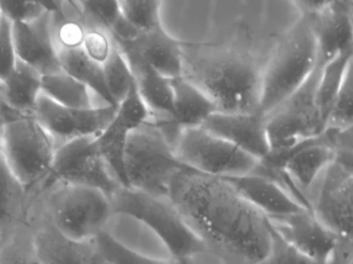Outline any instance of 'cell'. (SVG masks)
I'll return each mask as SVG.
<instances>
[{"label":"cell","instance_id":"cell-1","mask_svg":"<svg viewBox=\"0 0 353 264\" xmlns=\"http://www.w3.org/2000/svg\"><path fill=\"white\" fill-rule=\"evenodd\" d=\"M168 199L221 261L259 264L269 254V219L224 179L188 167L172 178Z\"/></svg>","mask_w":353,"mask_h":264},{"label":"cell","instance_id":"cell-2","mask_svg":"<svg viewBox=\"0 0 353 264\" xmlns=\"http://www.w3.org/2000/svg\"><path fill=\"white\" fill-rule=\"evenodd\" d=\"M183 77L195 83L221 112H259L261 70L251 56L223 52L196 61Z\"/></svg>","mask_w":353,"mask_h":264},{"label":"cell","instance_id":"cell-3","mask_svg":"<svg viewBox=\"0 0 353 264\" xmlns=\"http://www.w3.org/2000/svg\"><path fill=\"white\" fill-rule=\"evenodd\" d=\"M318 63L317 41L308 15L303 14L279 39L265 69L261 70L259 112H272L300 88Z\"/></svg>","mask_w":353,"mask_h":264},{"label":"cell","instance_id":"cell-4","mask_svg":"<svg viewBox=\"0 0 353 264\" xmlns=\"http://www.w3.org/2000/svg\"><path fill=\"white\" fill-rule=\"evenodd\" d=\"M185 168L188 166L178 160L172 143L152 120L130 132L124 149L127 188L168 198L172 178Z\"/></svg>","mask_w":353,"mask_h":264},{"label":"cell","instance_id":"cell-5","mask_svg":"<svg viewBox=\"0 0 353 264\" xmlns=\"http://www.w3.org/2000/svg\"><path fill=\"white\" fill-rule=\"evenodd\" d=\"M110 203L114 214L128 215L149 227L168 248L172 259H193L197 255L210 254L168 198L120 187L110 198Z\"/></svg>","mask_w":353,"mask_h":264},{"label":"cell","instance_id":"cell-6","mask_svg":"<svg viewBox=\"0 0 353 264\" xmlns=\"http://www.w3.org/2000/svg\"><path fill=\"white\" fill-rule=\"evenodd\" d=\"M42 193L48 221L71 240L96 238L114 215L110 198L97 188L56 182Z\"/></svg>","mask_w":353,"mask_h":264},{"label":"cell","instance_id":"cell-7","mask_svg":"<svg viewBox=\"0 0 353 264\" xmlns=\"http://www.w3.org/2000/svg\"><path fill=\"white\" fill-rule=\"evenodd\" d=\"M55 141L34 117L8 122L1 132V152L27 193L40 191L55 156Z\"/></svg>","mask_w":353,"mask_h":264},{"label":"cell","instance_id":"cell-8","mask_svg":"<svg viewBox=\"0 0 353 264\" xmlns=\"http://www.w3.org/2000/svg\"><path fill=\"white\" fill-rule=\"evenodd\" d=\"M323 65L318 62L307 81L275 110L265 116L270 151L287 150L304 139L323 133L316 93Z\"/></svg>","mask_w":353,"mask_h":264},{"label":"cell","instance_id":"cell-9","mask_svg":"<svg viewBox=\"0 0 353 264\" xmlns=\"http://www.w3.org/2000/svg\"><path fill=\"white\" fill-rule=\"evenodd\" d=\"M178 160L208 176L226 178L252 174L259 161L203 128L182 129L174 145Z\"/></svg>","mask_w":353,"mask_h":264},{"label":"cell","instance_id":"cell-10","mask_svg":"<svg viewBox=\"0 0 353 264\" xmlns=\"http://www.w3.org/2000/svg\"><path fill=\"white\" fill-rule=\"evenodd\" d=\"M97 139L98 136H85L57 148L50 176L40 192L59 182L97 188L110 200L122 186L101 156Z\"/></svg>","mask_w":353,"mask_h":264},{"label":"cell","instance_id":"cell-11","mask_svg":"<svg viewBox=\"0 0 353 264\" xmlns=\"http://www.w3.org/2000/svg\"><path fill=\"white\" fill-rule=\"evenodd\" d=\"M118 106L101 105L89 110H72L41 93L34 118L55 141L56 147L85 136H100L115 119Z\"/></svg>","mask_w":353,"mask_h":264},{"label":"cell","instance_id":"cell-12","mask_svg":"<svg viewBox=\"0 0 353 264\" xmlns=\"http://www.w3.org/2000/svg\"><path fill=\"white\" fill-rule=\"evenodd\" d=\"M339 131L325 129L320 135L304 139L287 150L270 151L259 162L265 166L285 169L306 195L323 170L334 162L335 139Z\"/></svg>","mask_w":353,"mask_h":264},{"label":"cell","instance_id":"cell-13","mask_svg":"<svg viewBox=\"0 0 353 264\" xmlns=\"http://www.w3.org/2000/svg\"><path fill=\"white\" fill-rule=\"evenodd\" d=\"M317 180L314 214L336 236H353V169L334 161Z\"/></svg>","mask_w":353,"mask_h":264},{"label":"cell","instance_id":"cell-14","mask_svg":"<svg viewBox=\"0 0 353 264\" xmlns=\"http://www.w3.org/2000/svg\"><path fill=\"white\" fill-rule=\"evenodd\" d=\"M55 10H48L31 22H12L17 59L34 68L41 75L62 71L54 41Z\"/></svg>","mask_w":353,"mask_h":264},{"label":"cell","instance_id":"cell-15","mask_svg":"<svg viewBox=\"0 0 353 264\" xmlns=\"http://www.w3.org/2000/svg\"><path fill=\"white\" fill-rule=\"evenodd\" d=\"M268 219L277 234L290 245L318 264L325 263L337 236L318 221L313 211L302 210Z\"/></svg>","mask_w":353,"mask_h":264},{"label":"cell","instance_id":"cell-16","mask_svg":"<svg viewBox=\"0 0 353 264\" xmlns=\"http://www.w3.org/2000/svg\"><path fill=\"white\" fill-rule=\"evenodd\" d=\"M201 128L240 148L256 160H263L269 154L265 118L261 112H216Z\"/></svg>","mask_w":353,"mask_h":264},{"label":"cell","instance_id":"cell-17","mask_svg":"<svg viewBox=\"0 0 353 264\" xmlns=\"http://www.w3.org/2000/svg\"><path fill=\"white\" fill-rule=\"evenodd\" d=\"M32 248L39 264H106L96 238L71 240L50 221L32 236Z\"/></svg>","mask_w":353,"mask_h":264},{"label":"cell","instance_id":"cell-18","mask_svg":"<svg viewBox=\"0 0 353 264\" xmlns=\"http://www.w3.org/2000/svg\"><path fill=\"white\" fill-rule=\"evenodd\" d=\"M308 17L317 41L320 65H325L341 52L353 50L350 1H330L321 12Z\"/></svg>","mask_w":353,"mask_h":264},{"label":"cell","instance_id":"cell-19","mask_svg":"<svg viewBox=\"0 0 353 264\" xmlns=\"http://www.w3.org/2000/svg\"><path fill=\"white\" fill-rule=\"evenodd\" d=\"M116 44L137 52L143 61L166 79L183 77V44L170 37L163 27L148 34H141L130 43Z\"/></svg>","mask_w":353,"mask_h":264},{"label":"cell","instance_id":"cell-20","mask_svg":"<svg viewBox=\"0 0 353 264\" xmlns=\"http://www.w3.org/2000/svg\"><path fill=\"white\" fill-rule=\"evenodd\" d=\"M119 48L129 62L137 91L150 112L151 119H174L170 79L153 70L137 52L129 48Z\"/></svg>","mask_w":353,"mask_h":264},{"label":"cell","instance_id":"cell-21","mask_svg":"<svg viewBox=\"0 0 353 264\" xmlns=\"http://www.w3.org/2000/svg\"><path fill=\"white\" fill-rule=\"evenodd\" d=\"M223 179L267 217L283 216L306 210L265 176L248 174Z\"/></svg>","mask_w":353,"mask_h":264},{"label":"cell","instance_id":"cell-22","mask_svg":"<svg viewBox=\"0 0 353 264\" xmlns=\"http://www.w3.org/2000/svg\"><path fill=\"white\" fill-rule=\"evenodd\" d=\"M174 120L180 130L201 128L211 114L219 112L216 105L184 77L170 79Z\"/></svg>","mask_w":353,"mask_h":264},{"label":"cell","instance_id":"cell-23","mask_svg":"<svg viewBox=\"0 0 353 264\" xmlns=\"http://www.w3.org/2000/svg\"><path fill=\"white\" fill-rule=\"evenodd\" d=\"M41 81L42 75L37 70L17 59L12 73L1 81L6 105L22 117H34L41 94Z\"/></svg>","mask_w":353,"mask_h":264},{"label":"cell","instance_id":"cell-24","mask_svg":"<svg viewBox=\"0 0 353 264\" xmlns=\"http://www.w3.org/2000/svg\"><path fill=\"white\" fill-rule=\"evenodd\" d=\"M57 55L62 71L84 83L92 94L98 96L106 105L117 106L112 102L106 89L102 65L92 61L83 48L58 50Z\"/></svg>","mask_w":353,"mask_h":264},{"label":"cell","instance_id":"cell-25","mask_svg":"<svg viewBox=\"0 0 353 264\" xmlns=\"http://www.w3.org/2000/svg\"><path fill=\"white\" fill-rule=\"evenodd\" d=\"M41 93L57 104L72 110L97 108L92 92L84 83L63 71L42 75Z\"/></svg>","mask_w":353,"mask_h":264},{"label":"cell","instance_id":"cell-26","mask_svg":"<svg viewBox=\"0 0 353 264\" xmlns=\"http://www.w3.org/2000/svg\"><path fill=\"white\" fill-rule=\"evenodd\" d=\"M133 130L128 122L116 114L115 119L97 139L101 156L110 169V174L124 188H127V178L124 172V149L128 135Z\"/></svg>","mask_w":353,"mask_h":264},{"label":"cell","instance_id":"cell-27","mask_svg":"<svg viewBox=\"0 0 353 264\" xmlns=\"http://www.w3.org/2000/svg\"><path fill=\"white\" fill-rule=\"evenodd\" d=\"M26 188L8 166L0 153V234L19 223L26 205Z\"/></svg>","mask_w":353,"mask_h":264},{"label":"cell","instance_id":"cell-28","mask_svg":"<svg viewBox=\"0 0 353 264\" xmlns=\"http://www.w3.org/2000/svg\"><path fill=\"white\" fill-rule=\"evenodd\" d=\"M353 50L341 52L331 61L323 65L318 81L316 102L319 110L320 117L327 124L332 105L336 98L341 83L344 81L347 70L352 63Z\"/></svg>","mask_w":353,"mask_h":264},{"label":"cell","instance_id":"cell-29","mask_svg":"<svg viewBox=\"0 0 353 264\" xmlns=\"http://www.w3.org/2000/svg\"><path fill=\"white\" fill-rule=\"evenodd\" d=\"M102 68L108 94L112 102L118 106L127 98L135 81L129 62L115 43V41L110 57L103 63Z\"/></svg>","mask_w":353,"mask_h":264},{"label":"cell","instance_id":"cell-30","mask_svg":"<svg viewBox=\"0 0 353 264\" xmlns=\"http://www.w3.org/2000/svg\"><path fill=\"white\" fill-rule=\"evenodd\" d=\"M120 12L141 34L162 28L160 1L155 0H123L118 1Z\"/></svg>","mask_w":353,"mask_h":264},{"label":"cell","instance_id":"cell-31","mask_svg":"<svg viewBox=\"0 0 353 264\" xmlns=\"http://www.w3.org/2000/svg\"><path fill=\"white\" fill-rule=\"evenodd\" d=\"M96 241L106 264H170V260L157 259L131 250L105 230L101 231Z\"/></svg>","mask_w":353,"mask_h":264},{"label":"cell","instance_id":"cell-32","mask_svg":"<svg viewBox=\"0 0 353 264\" xmlns=\"http://www.w3.org/2000/svg\"><path fill=\"white\" fill-rule=\"evenodd\" d=\"M353 123V73L352 63L347 70L336 98L332 105L325 129L346 130Z\"/></svg>","mask_w":353,"mask_h":264},{"label":"cell","instance_id":"cell-33","mask_svg":"<svg viewBox=\"0 0 353 264\" xmlns=\"http://www.w3.org/2000/svg\"><path fill=\"white\" fill-rule=\"evenodd\" d=\"M86 28L77 19H65L59 10L54 11V41L58 50H77L84 42Z\"/></svg>","mask_w":353,"mask_h":264},{"label":"cell","instance_id":"cell-34","mask_svg":"<svg viewBox=\"0 0 353 264\" xmlns=\"http://www.w3.org/2000/svg\"><path fill=\"white\" fill-rule=\"evenodd\" d=\"M48 10H54L53 3L38 0H0V12L11 22H31L43 15Z\"/></svg>","mask_w":353,"mask_h":264},{"label":"cell","instance_id":"cell-35","mask_svg":"<svg viewBox=\"0 0 353 264\" xmlns=\"http://www.w3.org/2000/svg\"><path fill=\"white\" fill-rule=\"evenodd\" d=\"M270 223V221H269ZM271 227V247L265 260L259 264H318L287 243Z\"/></svg>","mask_w":353,"mask_h":264},{"label":"cell","instance_id":"cell-36","mask_svg":"<svg viewBox=\"0 0 353 264\" xmlns=\"http://www.w3.org/2000/svg\"><path fill=\"white\" fill-rule=\"evenodd\" d=\"M81 48L92 61L103 65L114 48V40L104 29L87 28Z\"/></svg>","mask_w":353,"mask_h":264},{"label":"cell","instance_id":"cell-37","mask_svg":"<svg viewBox=\"0 0 353 264\" xmlns=\"http://www.w3.org/2000/svg\"><path fill=\"white\" fill-rule=\"evenodd\" d=\"M17 57L13 40L12 22L1 14L0 19V81L12 73Z\"/></svg>","mask_w":353,"mask_h":264},{"label":"cell","instance_id":"cell-38","mask_svg":"<svg viewBox=\"0 0 353 264\" xmlns=\"http://www.w3.org/2000/svg\"><path fill=\"white\" fill-rule=\"evenodd\" d=\"M0 264H39L34 256L32 242L28 248L21 244H10L0 252Z\"/></svg>","mask_w":353,"mask_h":264},{"label":"cell","instance_id":"cell-39","mask_svg":"<svg viewBox=\"0 0 353 264\" xmlns=\"http://www.w3.org/2000/svg\"><path fill=\"white\" fill-rule=\"evenodd\" d=\"M325 264H353V236H337Z\"/></svg>","mask_w":353,"mask_h":264},{"label":"cell","instance_id":"cell-40","mask_svg":"<svg viewBox=\"0 0 353 264\" xmlns=\"http://www.w3.org/2000/svg\"><path fill=\"white\" fill-rule=\"evenodd\" d=\"M21 117H22V116H19L17 112L10 110L7 105H6L3 98V86H1V81H0V135H1V132H3V126H5L8 122L12 121V120Z\"/></svg>","mask_w":353,"mask_h":264},{"label":"cell","instance_id":"cell-41","mask_svg":"<svg viewBox=\"0 0 353 264\" xmlns=\"http://www.w3.org/2000/svg\"><path fill=\"white\" fill-rule=\"evenodd\" d=\"M170 264H197L194 259H170Z\"/></svg>","mask_w":353,"mask_h":264},{"label":"cell","instance_id":"cell-42","mask_svg":"<svg viewBox=\"0 0 353 264\" xmlns=\"http://www.w3.org/2000/svg\"><path fill=\"white\" fill-rule=\"evenodd\" d=\"M0 153H1V135H0Z\"/></svg>","mask_w":353,"mask_h":264},{"label":"cell","instance_id":"cell-43","mask_svg":"<svg viewBox=\"0 0 353 264\" xmlns=\"http://www.w3.org/2000/svg\"><path fill=\"white\" fill-rule=\"evenodd\" d=\"M223 264H236V263H227V262H223Z\"/></svg>","mask_w":353,"mask_h":264},{"label":"cell","instance_id":"cell-44","mask_svg":"<svg viewBox=\"0 0 353 264\" xmlns=\"http://www.w3.org/2000/svg\"><path fill=\"white\" fill-rule=\"evenodd\" d=\"M0 19H1V12H0Z\"/></svg>","mask_w":353,"mask_h":264}]
</instances>
